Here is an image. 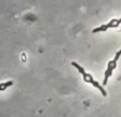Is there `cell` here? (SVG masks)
Returning a JSON list of instances; mask_svg holds the SVG:
<instances>
[{"label": "cell", "instance_id": "cell-1", "mask_svg": "<svg viewBox=\"0 0 121 117\" xmlns=\"http://www.w3.org/2000/svg\"><path fill=\"white\" fill-rule=\"evenodd\" d=\"M120 24H121V17L120 18H114V19H112V21L108 22L107 24H105V25H102V26H100V27L94 28V29L92 30V32H93V33H96V32L106 31V30H108V29L118 27Z\"/></svg>", "mask_w": 121, "mask_h": 117}, {"label": "cell", "instance_id": "cell-2", "mask_svg": "<svg viewBox=\"0 0 121 117\" xmlns=\"http://www.w3.org/2000/svg\"><path fill=\"white\" fill-rule=\"evenodd\" d=\"M82 78H84V81H85L86 83H89V84H91L92 86H94L96 89L100 90V92H101V94H102L104 97L107 96V94H106L105 89L103 88V86H101L100 84L96 82V81H94L93 77H92V75H90V74H88V73H85L84 75H82Z\"/></svg>", "mask_w": 121, "mask_h": 117}, {"label": "cell", "instance_id": "cell-3", "mask_svg": "<svg viewBox=\"0 0 121 117\" xmlns=\"http://www.w3.org/2000/svg\"><path fill=\"white\" fill-rule=\"evenodd\" d=\"M12 85H13V82H12V81H8V82L1 83V84H0V91L5 90L7 88H9L10 86H12Z\"/></svg>", "mask_w": 121, "mask_h": 117}, {"label": "cell", "instance_id": "cell-4", "mask_svg": "<svg viewBox=\"0 0 121 117\" xmlns=\"http://www.w3.org/2000/svg\"><path fill=\"white\" fill-rule=\"evenodd\" d=\"M72 66H73V67H75L76 69H77V71L79 72V73L82 74V75H84V74L86 73V71H85V69H84V68H82V66H79V64H78L77 62H75V61H72Z\"/></svg>", "mask_w": 121, "mask_h": 117}]
</instances>
